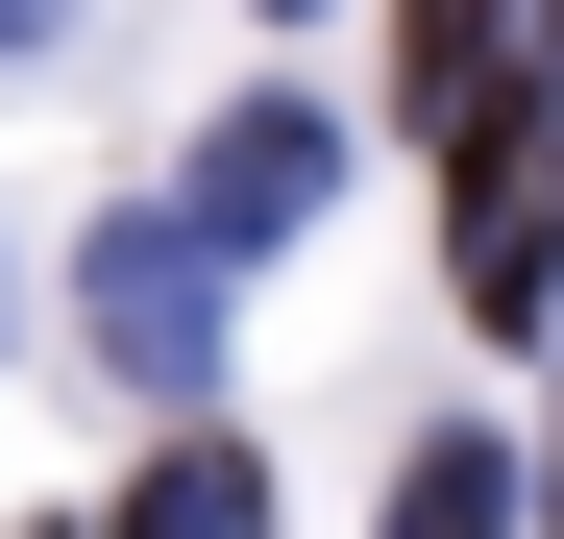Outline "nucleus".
Instances as JSON below:
<instances>
[{
	"mask_svg": "<svg viewBox=\"0 0 564 539\" xmlns=\"http://www.w3.org/2000/svg\"><path fill=\"white\" fill-rule=\"evenodd\" d=\"M540 515H564V441H540Z\"/></svg>",
	"mask_w": 564,
	"mask_h": 539,
	"instance_id": "obj_8",
	"label": "nucleus"
},
{
	"mask_svg": "<svg viewBox=\"0 0 564 539\" xmlns=\"http://www.w3.org/2000/svg\"><path fill=\"white\" fill-rule=\"evenodd\" d=\"M393 539H516V441H417V466H393Z\"/></svg>",
	"mask_w": 564,
	"mask_h": 539,
	"instance_id": "obj_5",
	"label": "nucleus"
},
{
	"mask_svg": "<svg viewBox=\"0 0 564 539\" xmlns=\"http://www.w3.org/2000/svg\"><path fill=\"white\" fill-rule=\"evenodd\" d=\"M99 539H270V466H246V441L197 417V441H148V491H123Z\"/></svg>",
	"mask_w": 564,
	"mask_h": 539,
	"instance_id": "obj_4",
	"label": "nucleus"
},
{
	"mask_svg": "<svg viewBox=\"0 0 564 539\" xmlns=\"http://www.w3.org/2000/svg\"><path fill=\"white\" fill-rule=\"evenodd\" d=\"M319 197H344V123H319V99H221V123H197V197H172V221L246 270V245H295Z\"/></svg>",
	"mask_w": 564,
	"mask_h": 539,
	"instance_id": "obj_3",
	"label": "nucleus"
},
{
	"mask_svg": "<svg viewBox=\"0 0 564 539\" xmlns=\"http://www.w3.org/2000/svg\"><path fill=\"white\" fill-rule=\"evenodd\" d=\"M442 270H466V319L491 343H540V295H564V99H466L442 123Z\"/></svg>",
	"mask_w": 564,
	"mask_h": 539,
	"instance_id": "obj_1",
	"label": "nucleus"
},
{
	"mask_svg": "<svg viewBox=\"0 0 564 539\" xmlns=\"http://www.w3.org/2000/svg\"><path fill=\"white\" fill-rule=\"evenodd\" d=\"M270 25H295V0H270Z\"/></svg>",
	"mask_w": 564,
	"mask_h": 539,
	"instance_id": "obj_9",
	"label": "nucleus"
},
{
	"mask_svg": "<svg viewBox=\"0 0 564 539\" xmlns=\"http://www.w3.org/2000/svg\"><path fill=\"white\" fill-rule=\"evenodd\" d=\"M74 343H99L123 393H197L221 369V245L172 221V197L148 221H74Z\"/></svg>",
	"mask_w": 564,
	"mask_h": 539,
	"instance_id": "obj_2",
	"label": "nucleus"
},
{
	"mask_svg": "<svg viewBox=\"0 0 564 539\" xmlns=\"http://www.w3.org/2000/svg\"><path fill=\"white\" fill-rule=\"evenodd\" d=\"M491 50H516V0H393V74H417V123L491 99Z\"/></svg>",
	"mask_w": 564,
	"mask_h": 539,
	"instance_id": "obj_6",
	"label": "nucleus"
},
{
	"mask_svg": "<svg viewBox=\"0 0 564 539\" xmlns=\"http://www.w3.org/2000/svg\"><path fill=\"white\" fill-rule=\"evenodd\" d=\"M25 25H50V0H0V50H25Z\"/></svg>",
	"mask_w": 564,
	"mask_h": 539,
	"instance_id": "obj_7",
	"label": "nucleus"
}]
</instances>
